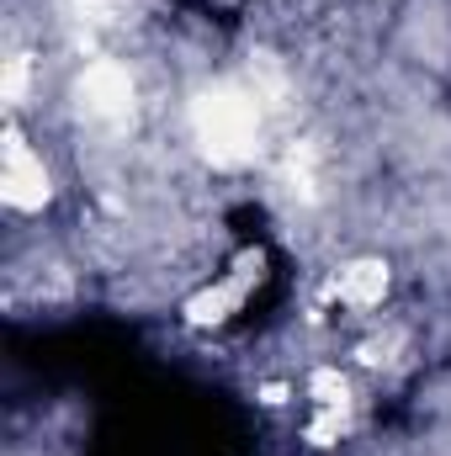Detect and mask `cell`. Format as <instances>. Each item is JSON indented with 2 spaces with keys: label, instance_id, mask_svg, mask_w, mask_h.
I'll list each match as a JSON object with an SVG mask.
<instances>
[{
  "label": "cell",
  "instance_id": "cell-2",
  "mask_svg": "<svg viewBox=\"0 0 451 456\" xmlns=\"http://www.w3.org/2000/svg\"><path fill=\"white\" fill-rule=\"evenodd\" d=\"M75 96H80V112L96 117V122H122V117L133 112V75L112 64V59H102V64H91L86 75H80V86H75Z\"/></svg>",
  "mask_w": 451,
  "mask_h": 456
},
{
  "label": "cell",
  "instance_id": "cell-3",
  "mask_svg": "<svg viewBox=\"0 0 451 456\" xmlns=\"http://www.w3.org/2000/svg\"><path fill=\"white\" fill-rule=\"evenodd\" d=\"M5 186V202L11 208H21V213H32V208H43L48 202V170H43V159L11 133V143H5V175H0Z\"/></svg>",
  "mask_w": 451,
  "mask_h": 456
},
{
  "label": "cell",
  "instance_id": "cell-4",
  "mask_svg": "<svg viewBox=\"0 0 451 456\" xmlns=\"http://www.w3.org/2000/svg\"><path fill=\"white\" fill-rule=\"evenodd\" d=\"M382 292H388V271L377 260H356V265L340 271V303L372 308V303H382Z\"/></svg>",
  "mask_w": 451,
  "mask_h": 456
},
{
  "label": "cell",
  "instance_id": "cell-1",
  "mask_svg": "<svg viewBox=\"0 0 451 456\" xmlns=\"http://www.w3.org/2000/svg\"><path fill=\"white\" fill-rule=\"evenodd\" d=\"M192 127L218 165H244L260 149V96L244 86H213L192 102Z\"/></svg>",
  "mask_w": 451,
  "mask_h": 456
}]
</instances>
